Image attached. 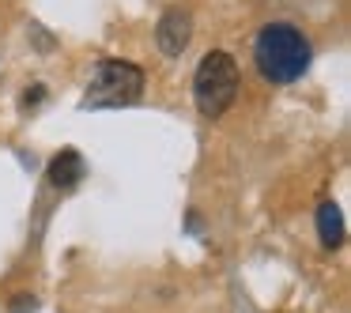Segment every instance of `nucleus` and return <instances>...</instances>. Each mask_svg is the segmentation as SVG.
<instances>
[{
  "label": "nucleus",
  "instance_id": "obj_7",
  "mask_svg": "<svg viewBox=\"0 0 351 313\" xmlns=\"http://www.w3.org/2000/svg\"><path fill=\"white\" fill-rule=\"evenodd\" d=\"M34 310H38L34 295H19V298H12V313H34Z\"/></svg>",
  "mask_w": 351,
  "mask_h": 313
},
{
  "label": "nucleus",
  "instance_id": "obj_1",
  "mask_svg": "<svg viewBox=\"0 0 351 313\" xmlns=\"http://www.w3.org/2000/svg\"><path fill=\"white\" fill-rule=\"evenodd\" d=\"M310 42L295 23H268L261 27L257 46H253V61H257L261 76L268 84H295L310 68Z\"/></svg>",
  "mask_w": 351,
  "mask_h": 313
},
{
  "label": "nucleus",
  "instance_id": "obj_5",
  "mask_svg": "<svg viewBox=\"0 0 351 313\" xmlns=\"http://www.w3.org/2000/svg\"><path fill=\"white\" fill-rule=\"evenodd\" d=\"M84 174H87V166H84V155H80L76 147H64V151L57 155L53 162H49V170H46V181L53 185V189L69 192V189H76V185L84 181Z\"/></svg>",
  "mask_w": 351,
  "mask_h": 313
},
{
  "label": "nucleus",
  "instance_id": "obj_4",
  "mask_svg": "<svg viewBox=\"0 0 351 313\" xmlns=\"http://www.w3.org/2000/svg\"><path fill=\"white\" fill-rule=\"evenodd\" d=\"M189 38H193V19H189V12H182V8H170L167 16L159 19V27H155V42H159V49L167 57H182L185 46H189Z\"/></svg>",
  "mask_w": 351,
  "mask_h": 313
},
{
  "label": "nucleus",
  "instance_id": "obj_2",
  "mask_svg": "<svg viewBox=\"0 0 351 313\" xmlns=\"http://www.w3.org/2000/svg\"><path fill=\"white\" fill-rule=\"evenodd\" d=\"M193 99H197V110L204 117H223L230 110V102L238 99V64L230 53L223 49H212V53L200 57L197 76H193Z\"/></svg>",
  "mask_w": 351,
  "mask_h": 313
},
{
  "label": "nucleus",
  "instance_id": "obj_3",
  "mask_svg": "<svg viewBox=\"0 0 351 313\" xmlns=\"http://www.w3.org/2000/svg\"><path fill=\"white\" fill-rule=\"evenodd\" d=\"M144 95V72L129 61H99L87 95L80 106L84 110H117V106H132Z\"/></svg>",
  "mask_w": 351,
  "mask_h": 313
},
{
  "label": "nucleus",
  "instance_id": "obj_6",
  "mask_svg": "<svg viewBox=\"0 0 351 313\" xmlns=\"http://www.w3.org/2000/svg\"><path fill=\"white\" fill-rule=\"evenodd\" d=\"M317 234H321V245H328V249H336L343 242V215L336 204L317 208Z\"/></svg>",
  "mask_w": 351,
  "mask_h": 313
}]
</instances>
